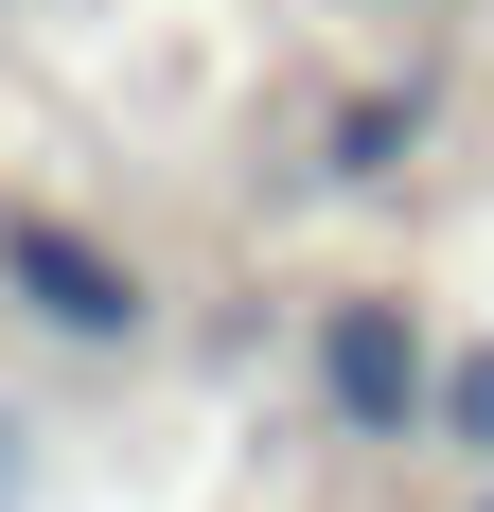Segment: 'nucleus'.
<instances>
[{"mask_svg":"<svg viewBox=\"0 0 494 512\" xmlns=\"http://www.w3.org/2000/svg\"><path fill=\"white\" fill-rule=\"evenodd\" d=\"M0 301L36 318L53 354H142L159 301H142V265H106L71 212H0Z\"/></svg>","mask_w":494,"mask_h":512,"instance_id":"nucleus-1","label":"nucleus"},{"mask_svg":"<svg viewBox=\"0 0 494 512\" xmlns=\"http://www.w3.org/2000/svg\"><path fill=\"white\" fill-rule=\"evenodd\" d=\"M477 512H494V495H477Z\"/></svg>","mask_w":494,"mask_h":512,"instance_id":"nucleus-4","label":"nucleus"},{"mask_svg":"<svg viewBox=\"0 0 494 512\" xmlns=\"http://www.w3.org/2000/svg\"><path fill=\"white\" fill-rule=\"evenodd\" d=\"M442 442H477V460H494V354H459V371H442Z\"/></svg>","mask_w":494,"mask_h":512,"instance_id":"nucleus-3","label":"nucleus"},{"mask_svg":"<svg viewBox=\"0 0 494 512\" xmlns=\"http://www.w3.org/2000/svg\"><path fill=\"white\" fill-rule=\"evenodd\" d=\"M318 407H336V442L406 460V442L442 424V336H424L406 301H336L318 318Z\"/></svg>","mask_w":494,"mask_h":512,"instance_id":"nucleus-2","label":"nucleus"}]
</instances>
